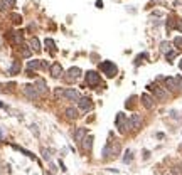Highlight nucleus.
I'll use <instances>...</instances> for the list:
<instances>
[{"instance_id":"nucleus-1","label":"nucleus","mask_w":182,"mask_h":175,"mask_svg":"<svg viewBox=\"0 0 182 175\" xmlns=\"http://www.w3.org/2000/svg\"><path fill=\"white\" fill-rule=\"evenodd\" d=\"M100 69L106 74L108 78H115V76H116V73H118V67L115 66L111 61H105V62H101Z\"/></svg>"},{"instance_id":"nucleus-2","label":"nucleus","mask_w":182,"mask_h":175,"mask_svg":"<svg viewBox=\"0 0 182 175\" xmlns=\"http://www.w3.org/2000/svg\"><path fill=\"white\" fill-rule=\"evenodd\" d=\"M164 83H165V88H167L169 91H179V89H182V79L179 76L177 78H165Z\"/></svg>"},{"instance_id":"nucleus-3","label":"nucleus","mask_w":182,"mask_h":175,"mask_svg":"<svg viewBox=\"0 0 182 175\" xmlns=\"http://www.w3.org/2000/svg\"><path fill=\"white\" fill-rule=\"evenodd\" d=\"M86 83L89 88H96L101 84V78L98 73H94V71H89V73H86Z\"/></svg>"},{"instance_id":"nucleus-4","label":"nucleus","mask_w":182,"mask_h":175,"mask_svg":"<svg viewBox=\"0 0 182 175\" xmlns=\"http://www.w3.org/2000/svg\"><path fill=\"white\" fill-rule=\"evenodd\" d=\"M115 123H116V128H118L120 133H127V130L130 128V125H128V121H127V118H125V114L123 113H118Z\"/></svg>"},{"instance_id":"nucleus-5","label":"nucleus","mask_w":182,"mask_h":175,"mask_svg":"<svg viewBox=\"0 0 182 175\" xmlns=\"http://www.w3.org/2000/svg\"><path fill=\"white\" fill-rule=\"evenodd\" d=\"M113 145V141H108L106 143V147L103 148V158H111L113 155L118 153V150H120V147H111Z\"/></svg>"},{"instance_id":"nucleus-6","label":"nucleus","mask_w":182,"mask_h":175,"mask_svg":"<svg viewBox=\"0 0 182 175\" xmlns=\"http://www.w3.org/2000/svg\"><path fill=\"white\" fill-rule=\"evenodd\" d=\"M128 125H130V128L132 130H140L142 128V116L140 114H132L130 116V121H128Z\"/></svg>"},{"instance_id":"nucleus-7","label":"nucleus","mask_w":182,"mask_h":175,"mask_svg":"<svg viewBox=\"0 0 182 175\" xmlns=\"http://www.w3.org/2000/svg\"><path fill=\"white\" fill-rule=\"evenodd\" d=\"M24 94H25L29 99H37V96H39L37 89L34 86H30V84H25V86H24Z\"/></svg>"},{"instance_id":"nucleus-8","label":"nucleus","mask_w":182,"mask_h":175,"mask_svg":"<svg viewBox=\"0 0 182 175\" xmlns=\"http://www.w3.org/2000/svg\"><path fill=\"white\" fill-rule=\"evenodd\" d=\"M78 106H79L81 109H84V111H88V109H91V106H93V103H91V99H89L88 96H83V98H79V99H78Z\"/></svg>"},{"instance_id":"nucleus-9","label":"nucleus","mask_w":182,"mask_h":175,"mask_svg":"<svg viewBox=\"0 0 182 175\" xmlns=\"http://www.w3.org/2000/svg\"><path fill=\"white\" fill-rule=\"evenodd\" d=\"M49 69H51V76H52V78H56V79L61 78V74H62V66H61L59 62H54Z\"/></svg>"},{"instance_id":"nucleus-10","label":"nucleus","mask_w":182,"mask_h":175,"mask_svg":"<svg viewBox=\"0 0 182 175\" xmlns=\"http://www.w3.org/2000/svg\"><path fill=\"white\" fill-rule=\"evenodd\" d=\"M79 76H81L79 67H71V69H67V81H76Z\"/></svg>"},{"instance_id":"nucleus-11","label":"nucleus","mask_w":182,"mask_h":175,"mask_svg":"<svg viewBox=\"0 0 182 175\" xmlns=\"http://www.w3.org/2000/svg\"><path fill=\"white\" fill-rule=\"evenodd\" d=\"M148 89H150V91H154L155 96H157V98H160V99H165V98H167V93L164 91V88H155L154 84H148Z\"/></svg>"},{"instance_id":"nucleus-12","label":"nucleus","mask_w":182,"mask_h":175,"mask_svg":"<svg viewBox=\"0 0 182 175\" xmlns=\"http://www.w3.org/2000/svg\"><path fill=\"white\" fill-rule=\"evenodd\" d=\"M62 96H64V98H67L69 101H78V99H79V93H78L76 89H66Z\"/></svg>"},{"instance_id":"nucleus-13","label":"nucleus","mask_w":182,"mask_h":175,"mask_svg":"<svg viewBox=\"0 0 182 175\" xmlns=\"http://www.w3.org/2000/svg\"><path fill=\"white\" fill-rule=\"evenodd\" d=\"M34 88L37 89V93H39V94H46L47 93V84H46V81H44V79H37Z\"/></svg>"},{"instance_id":"nucleus-14","label":"nucleus","mask_w":182,"mask_h":175,"mask_svg":"<svg viewBox=\"0 0 182 175\" xmlns=\"http://www.w3.org/2000/svg\"><path fill=\"white\" fill-rule=\"evenodd\" d=\"M142 101H143V106L145 108H154V98H152V96H148L147 93L145 94H142Z\"/></svg>"},{"instance_id":"nucleus-15","label":"nucleus","mask_w":182,"mask_h":175,"mask_svg":"<svg viewBox=\"0 0 182 175\" xmlns=\"http://www.w3.org/2000/svg\"><path fill=\"white\" fill-rule=\"evenodd\" d=\"M84 138H86V128H79V130L74 133V140L78 141V143H81Z\"/></svg>"},{"instance_id":"nucleus-16","label":"nucleus","mask_w":182,"mask_h":175,"mask_svg":"<svg viewBox=\"0 0 182 175\" xmlns=\"http://www.w3.org/2000/svg\"><path fill=\"white\" fill-rule=\"evenodd\" d=\"M91 145H93V136H86L84 140L81 141V147H83L84 152H89L91 150Z\"/></svg>"},{"instance_id":"nucleus-17","label":"nucleus","mask_w":182,"mask_h":175,"mask_svg":"<svg viewBox=\"0 0 182 175\" xmlns=\"http://www.w3.org/2000/svg\"><path fill=\"white\" fill-rule=\"evenodd\" d=\"M66 118H69V120H74V118H78V109L76 108H66Z\"/></svg>"},{"instance_id":"nucleus-18","label":"nucleus","mask_w":182,"mask_h":175,"mask_svg":"<svg viewBox=\"0 0 182 175\" xmlns=\"http://www.w3.org/2000/svg\"><path fill=\"white\" fill-rule=\"evenodd\" d=\"M15 5V0H0V8L5 10L7 7H13Z\"/></svg>"},{"instance_id":"nucleus-19","label":"nucleus","mask_w":182,"mask_h":175,"mask_svg":"<svg viewBox=\"0 0 182 175\" xmlns=\"http://www.w3.org/2000/svg\"><path fill=\"white\" fill-rule=\"evenodd\" d=\"M39 67H40V61H29V64H27V69H29V71L39 69Z\"/></svg>"},{"instance_id":"nucleus-20","label":"nucleus","mask_w":182,"mask_h":175,"mask_svg":"<svg viewBox=\"0 0 182 175\" xmlns=\"http://www.w3.org/2000/svg\"><path fill=\"white\" fill-rule=\"evenodd\" d=\"M19 71H20V66H19V62H17V61H13L12 67L8 69V74H17Z\"/></svg>"},{"instance_id":"nucleus-21","label":"nucleus","mask_w":182,"mask_h":175,"mask_svg":"<svg viewBox=\"0 0 182 175\" xmlns=\"http://www.w3.org/2000/svg\"><path fill=\"white\" fill-rule=\"evenodd\" d=\"M12 39L15 44H22V32H12Z\"/></svg>"},{"instance_id":"nucleus-22","label":"nucleus","mask_w":182,"mask_h":175,"mask_svg":"<svg viewBox=\"0 0 182 175\" xmlns=\"http://www.w3.org/2000/svg\"><path fill=\"white\" fill-rule=\"evenodd\" d=\"M46 46H47V49L51 51V52H56V44H54V40H51V39H46Z\"/></svg>"},{"instance_id":"nucleus-23","label":"nucleus","mask_w":182,"mask_h":175,"mask_svg":"<svg viewBox=\"0 0 182 175\" xmlns=\"http://www.w3.org/2000/svg\"><path fill=\"white\" fill-rule=\"evenodd\" d=\"M30 46H32L34 51H39V49H40V42L35 39V37H32V39H30Z\"/></svg>"},{"instance_id":"nucleus-24","label":"nucleus","mask_w":182,"mask_h":175,"mask_svg":"<svg viewBox=\"0 0 182 175\" xmlns=\"http://www.w3.org/2000/svg\"><path fill=\"white\" fill-rule=\"evenodd\" d=\"M132 158H133L132 150H127V152H125V158H123V162H125V163H130V162H132Z\"/></svg>"},{"instance_id":"nucleus-25","label":"nucleus","mask_w":182,"mask_h":175,"mask_svg":"<svg viewBox=\"0 0 182 175\" xmlns=\"http://www.w3.org/2000/svg\"><path fill=\"white\" fill-rule=\"evenodd\" d=\"M174 46L181 51V49H182V37H175V39H174Z\"/></svg>"},{"instance_id":"nucleus-26","label":"nucleus","mask_w":182,"mask_h":175,"mask_svg":"<svg viewBox=\"0 0 182 175\" xmlns=\"http://www.w3.org/2000/svg\"><path fill=\"white\" fill-rule=\"evenodd\" d=\"M160 49H162V52L167 54L169 49H170V44H169V42H162V44H160Z\"/></svg>"},{"instance_id":"nucleus-27","label":"nucleus","mask_w":182,"mask_h":175,"mask_svg":"<svg viewBox=\"0 0 182 175\" xmlns=\"http://www.w3.org/2000/svg\"><path fill=\"white\" fill-rule=\"evenodd\" d=\"M12 20H13V24H20L22 22V17H20L19 13H12Z\"/></svg>"},{"instance_id":"nucleus-28","label":"nucleus","mask_w":182,"mask_h":175,"mask_svg":"<svg viewBox=\"0 0 182 175\" xmlns=\"http://www.w3.org/2000/svg\"><path fill=\"white\" fill-rule=\"evenodd\" d=\"M42 157H44V160H51V153L47 148H42Z\"/></svg>"},{"instance_id":"nucleus-29","label":"nucleus","mask_w":182,"mask_h":175,"mask_svg":"<svg viewBox=\"0 0 182 175\" xmlns=\"http://www.w3.org/2000/svg\"><path fill=\"white\" fill-rule=\"evenodd\" d=\"M147 57H148V54H147V52H143V54H140V56L137 57V61H135V62H137V64H140L142 59H147Z\"/></svg>"},{"instance_id":"nucleus-30","label":"nucleus","mask_w":182,"mask_h":175,"mask_svg":"<svg viewBox=\"0 0 182 175\" xmlns=\"http://www.w3.org/2000/svg\"><path fill=\"white\" fill-rule=\"evenodd\" d=\"M174 57H175L174 51H172V52H167V61H169V62H172V59H174Z\"/></svg>"},{"instance_id":"nucleus-31","label":"nucleus","mask_w":182,"mask_h":175,"mask_svg":"<svg viewBox=\"0 0 182 175\" xmlns=\"http://www.w3.org/2000/svg\"><path fill=\"white\" fill-rule=\"evenodd\" d=\"M22 54H24L25 57H29V56H30V51H29V49H25V46H24V49H22Z\"/></svg>"},{"instance_id":"nucleus-32","label":"nucleus","mask_w":182,"mask_h":175,"mask_svg":"<svg viewBox=\"0 0 182 175\" xmlns=\"http://www.w3.org/2000/svg\"><path fill=\"white\" fill-rule=\"evenodd\" d=\"M40 67L47 69V67H49V62H46V61H40Z\"/></svg>"},{"instance_id":"nucleus-33","label":"nucleus","mask_w":182,"mask_h":175,"mask_svg":"<svg viewBox=\"0 0 182 175\" xmlns=\"http://www.w3.org/2000/svg\"><path fill=\"white\" fill-rule=\"evenodd\" d=\"M177 27H179V30H181V32H182V24H179V25H177Z\"/></svg>"},{"instance_id":"nucleus-34","label":"nucleus","mask_w":182,"mask_h":175,"mask_svg":"<svg viewBox=\"0 0 182 175\" xmlns=\"http://www.w3.org/2000/svg\"><path fill=\"white\" fill-rule=\"evenodd\" d=\"M179 66H181V69H182V61H181V62H179Z\"/></svg>"}]
</instances>
